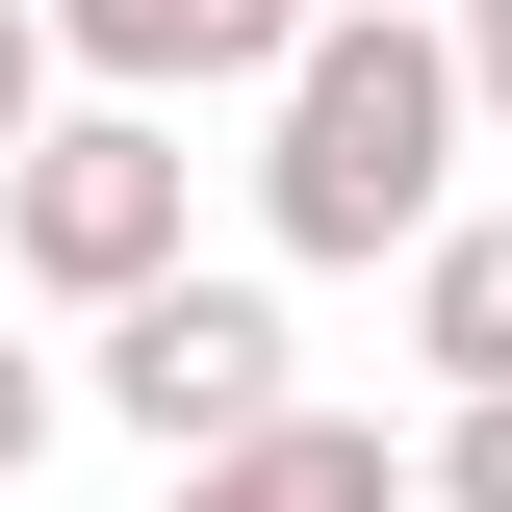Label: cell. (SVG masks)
Segmentation results:
<instances>
[{
  "label": "cell",
  "instance_id": "6da1fadb",
  "mask_svg": "<svg viewBox=\"0 0 512 512\" xmlns=\"http://www.w3.org/2000/svg\"><path fill=\"white\" fill-rule=\"evenodd\" d=\"M461 205V52L410 0H308V52H282V128H256V231L282 256H410Z\"/></svg>",
  "mask_w": 512,
  "mask_h": 512
},
{
  "label": "cell",
  "instance_id": "7a4b0ae2",
  "mask_svg": "<svg viewBox=\"0 0 512 512\" xmlns=\"http://www.w3.org/2000/svg\"><path fill=\"white\" fill-rule=\"evenodd\" d=\"M0 256H26L52 308H128V282L180 256V103H52L0 154Z\"/></svg>",
  "mask_w": 512,
  "mask_h": 512
},
{
  "label": "cell",
  "instance_id": "3957f363",
  "mask_svg": "<svg viewBox=\"0 0 512 512\" xmlns=\"http://www.w3.org/2000/svg\"><path fill=\"white\" fill-rule=\"evenodd\" d=\"M52 384H103L154 461H205V436H256V410H282V308H256V282H205V256H154V282L103 308V359H52Z\"/></svg>",
  "mask_w": 512,
  "mask_h": 512
},
{
  "label": "cell",
  "instance_id": "277c9868",
  "mask_svg": "<svg viewBox=\"0 0 512 512\" xmlns=\"http://www.w3.org/2000/svg\"><path fill=\"white\" fill-rule=\"evenodd\" d=\"M52 52L103 103H205V77H282L308 52V0H52Z\"/></svg>",
  "mask_w": 512,
  "mask_h": 512
},
{
  "label": "cell",
  "instance_id": "5b68a950",
  "mask_svg": "<svg viewBox=\"0 0 512 512\" xmlns=\"http://www.w3.org/2000/svg\"><path fill=\"white\" fill-rule=\"evenodd\" d=\"M180 512H410V461H384L359 410H256V436L180 461Z\"/></svg>",
  "mask_w": 512,
  "mask_h": 512
},
{
  "label": "cell",
  "instance_id": "8992f818",
  "mask_svg": "<svg viewBox=\"0 0 512 512\" xmlns=\"http://www.w3.org/2000/svg\"><path fill=\"white\" fill-rule=\"evenodd\" d=\"M410 359L512 384V205H436V231H410Z\"/></svg>",
  "mask_w": 512,
  "mask_h": 512
},
{
  "label": "cell",
  "instance_id": "52a82bcc",
  "mask_svg": "<svg viewBox=\"0 0 512 512\" xmlns=\"http://www.w3.org/2000/svg\"><path fill=\"white\" fill-rule=\"evenodd\" d=\"M410 487H436V512H512V384H461V436L410 461Z\"/></svg>",
  "mask_w": 512,
  "mask_h": 512
},
{
  "label": "cell",
  "instance_id": "ba28073f",
  "mask_svg": "<svg viewBox=\"0 0 512 512\" xmlns=\"http://www.w3.org/2000/svg\"><path fill=\"white\" fill-rule=\"evenodd\" d=\"M52 128V0H0V154Z\"/></svg>",
  "mask_w": 512,
  "mask_h": 512
},
{
  "label": "cell",
  "instance_id": "9c48e42d",
  "mask_svg": "<svg viewBox=\"0 0 512 512\" xmlns=\"http://www.w3.org/2000/svg\"><path fill=\"white\" fill-rule=\"evenodd\" d=\"M436 52H461V128H512V0H461Z\"/></svg>",
  "mask_w": 512,
  "mask_h": 512
},
{
  "label": "cell",
  "instance_id": "30bf717a",
  "mask_svg": "<svg viewBox=\"0 0 512 512\" xmlns=\"http://www.w3.org/2000/svg\"><path fill=\"white\" fill-rule=\"evenodd\" d=\"M26 436H52V359H26V333H0V487H26Z\"/></svg>",
  "mask_w": 512,
  "mask_h": 512
}]
</instances>
